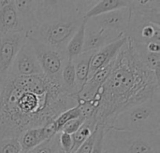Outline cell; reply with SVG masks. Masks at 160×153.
Segmentation results:
<instances>
[{"label":"cell","mask_w":160,"mask_h":153,"mask_svg":"<svg viewBox=\"0 0 160 153\" xmlns=\"http://www.w3.org/2000/svg\"><path fill=\"white\" fill-rule=\"evenodd\" d=\"M78 105L61 79L44 74L7 77L0 93V140L20 138L27 130L51 124L60 114Z\"/></svg>","instance_id":"1"},{"label":"cell","mask_w":160,"mask_h":153,"mask_svg":"<svg viewBox=\"0 0 160 153\" xmlns=\"http://www.w3.org/2000/svg\"><path fill=\"white\" fill-rule=\"evenodd\" d=\"M157 93H160L159 76L142 64L128 39L112 61L108 79L93 99L98 103L94 117L98 125L106 128L118 113Z\"/></svg>","instance_id":"2"},{"label":"cell","mask_w":160,"mask_h":153,"mask_svg":"<svg viewBox=\"0 0 160 153\" xmlns=\"http://www.w3.org/2000/svg\"><path fill=\"white\" fill-rule=\"evenodd\" d=\"M97 1H35L33 39L65 51L66 47Z\"/></svg>","instance_id":"3"},{"label":"cell","mask_w":160,"mask_h":153,"mask_svg":"<svg viewBox=\"0 0 160 153\" xmlns=\"http://www.w3.org/2000/svg\"><path fill=\"white\" fill-rule=\"evenodd\" d=\"M130 18L126 36L134 44L160 42V1L135 0L129 3Z\"/></svg>","instance_id":"4"},{"label":"cell","mask_w":160,"mask_h":153,"mask_svg":"<svg viewBox=\"0 0 160 153\" xmlns=\"http://www.w3.org/2000/svg\"><path fill=\"white\" fill-rule=\"evenodd\" d=\"M106 128L133 133H160V93L121 111Z\"/></svg>","instance_id":"5"},{"label":"cell","mask_w":160,"mask_h":153,"mask_svg":"<svg viewBox=\"0 0 160 153\" xmlns=\"http://www.w3.org/2000/svg\"><path fill=\"white\" fill-rule=\"evenodd\" d=\"M106 129L118 153H160V133H133Z\"/></svg>","instance_id":"6"},{"label":"cell","mask_w":160,"mask_h":153,"mask_svg":"<svg viewBox=\"0 0 160 153\" xmlns=\"http://www.w3.org/2000/svg\"><path fill=\"white\" fill-rule=\"evenodd\" d=\"M28 40L34 49L42 73L49 78L61 79V73L68 60L66 52L37 40Z\"/></svg>","instance_id":"7"},{"label":"cell","mask_w":160,"mask_h":153,"mask_svg":"<svg viewBox=\"0 0 160 153\" xmlns=\"http://www.w3.org/2000/svg\"><path fill=\"white\" fill-rule=\"evenodd\" d=\"M130 18L129 6L93 18L86 19V30H108L126 35Z\"/></svg>","instance_id":"8"},{"label":"cell","mask_w":160,"mask_h":153,"mask_svg":"<svg viewBox=\"0 0 160 153\" xmlns=\"http://www.w3.org/2000/svg\"><path fill=\"white\" fill-rule=\"evenodd\" d=\"M43 74L41 67L36 57L34 49L28 39L18 51L7 77H27Z\"/></svg>","instance_id":"9"},{"label":"cell","mask_w":160,"mask_h":153,"mask_svg":"<svg viewBox=\"0 0 160 153\" xmlns=\"http://www.w3.org/2000/svg\"><path fill=\"white\" fill-rule=\"evenodd\" d=\"M27 37L23 32H13L0 36V80L3 81L22 46Z\"/></svg>","instance_id":"10"},{"label":"cell","mask_w":160,"mask_h":153,"mask_svg":"<svg viewBox=\"0 0 160 153\" xmlns=\"http://www.w3.org/2000/svg\"><path fill=\"white\" fill-rule=\"evenodd\" d=\"M127 40L128 37L125 36L119 38L118 40L95 51L90 61V70H89L88 79L91 78L93 75H95L98 70L102 69L103 67L111 64L114 60V58L116 57L122 47L125 45Z\"/></svg>","instance_id":"11"},{"label":"cell","mask_w":160,"mask_h":153,"mask_svg":"<svg viewBox=\"0 0 160 153\" xmlns=\"http://www.w3.org/2000/svg\"><path fill=\"white\" fill-rule=\"evenodd\" d=\"M13 32H22L14 0H0V36Z\"/></svg>","instance_id":"12"},{"label":"cell","mask_w":160,"mask_h":153,"mask_svg":"<svg viewBox=\"0 0 160 153\" xmlns=\"http://www.w3.org/2000/svg\"><path fill=\"white\" fill-rule=\"evenodd\" d=\"M123 36H125V35L112 31H108V30L91 31L85 29L83 52L97 51L101 48L118 40Z\"/></svg>","instance_id":"13"},{"label":"cell","mask_w":160,"mask_h":153,"mask_svg":"<svg viewBox=\"0 0 160 153\" xmlns=\"http://www.w3.org/2000/svg\"><path fill=\"white\" fill-rule=\"evenodd\" d=\"M55 134L52 123L43 127L32 128L25 131L19 138L22 151L28 152L34 150Z\"/></svg>","instance_id":"14"},{"label":"cell","mask_w":160,"mask_h":153,"mask_svg":"<svg viewBox=\"0 0 160 153\" xmlns=\"http://www.w3.org/2000/svg\"><path fill=\"white\" fill-rule=\"evenodd\" d=\"M95 51H86L82 52L74 59H72V63L75 69L76 80H77V88L78 93L83 88L85 82L87 81L90 70V61ZM77 93V94H78Z\"/></svg>","instance_id":"15"},{"label":"cell","mask_w":160,"mask_h":153,"mask_svg":"<svg viewBox=\"0 0 160 153\" xmlns=\"http://www.w3.org/2000/svg\"><path fill=\"white\" fill-rule=\"evenodd\" d=\"M128 0H103L97 1L96 4L86 12L85 19L93 18L104 13H108L113 10H117L129 6Z\"/></svg>","instance_id":"16"},{"label":"cell","mask_w":160,"mask_h":153,"mask_svg":"<svg viewBox=\"0 0 160 153\" xmlns=\"http://www.w3.org/2000/svg\"><path fill=\"white\" fill-rule=\"evenodd\" d=\"M85 27H86V19H84V21L82 22L76 33L73 35V36L68 43L65 52L68 60H72L83 52Z\"/></svg>","instance_id":"17"},{"label":"cell","mask_w":160,"mask_h":153,"mask_svg":"<svg viewBox=\"0 0 160 153\" xmlns=\"http://www.w3.org/2000/svg\"><path fill=\"white\" fill-rule=\"evenodd\" d=\"M61 84L63 89L71 95H77V80L72 60H67L61 73Z\"/></svg>","instance_id":"18"},{"label":"cell","mask_w":160,"mask_h":153,"mask_svg":"<svg viewBox=\"0 0 160 153\" xmlns=\"http://www.w3.org/2000/svg\"><path fill=\"white\" fill-rule=\"evenodd\" d=\"M98 126V124L95 117L93 116V117L87 119L75 134L71 135L72 140H73V147H72L71 153H74L80 148V146L94 133V131L96 130V128Z\"/></svg>","instance_id":"19"},{"label":"cell","mask_w":160,"mask_h":153,"mask_svg":"<svg viewBox=\"0 0 160 153\" xmlns=\"http://www.w3.org/2000/svg\"><path fill=\"white\" fill-rule=\"evenodd\" d=\"M81 117V110L79 106L77 105L76 107L63 112L62 114H60L52 122V126L54 130V132L57 133H61V130L63 128V126L68 122L69 121H72L74 119H77Z\"/></svg>","instance_id":"20"},{"label":"cell","mask_w":160,"mask_h":153,"mask_svg":"<svg viewBox=\"0 0 160 153\" xmlns=\"http://www.w3.org/2000/svg\"><path fill=\"white\" fill-rule=\"evenodd\" d=\"M22 147L19 138L0 140V153H21Z\"/></svg>","instance_id":"21"},{"label":"cell","mask_w":160,"mask_h":153,"mask_svg":"<svg viewBox=\"0 0 160 153\" xmlns=\"http://www.w3.org/2000/svg\"><path fill=\"white\" fill-rule=\"evenodd\" d=\"M106 128L103 125H98L96 131V139L91 153H103V145H104V136Z\"/></svg>","instance_id":"22"},{"label":"cell","mask_w":160,"mask_h":153,"mask_svg":"<svg viewBox=\"0 0 160 153\" xmlns=\"http://www.w3.org/2000/svg\"><path fill=\"white\" fill-rule=\"evenodd\" d=\"M84 122H85V119L82 118V116L72 121H69L63 126L61 132L68 134V135H73L80 129V127L83 124Z\"/></svg>","instance_id":"23"},{"label":"cell","mask_w":160,"mask_h":153,"mask_svg":"<svg viewBox=\"0 0 160 153\" xmlns=\"http://www.w3.org/2000/svg\"><path fill=\"white\" fill-rule=\"evenodd\" d=\"M59 144L61 150L65 153H71L73 147V140L71 135L66 133H59Z\"/></svg>","instance_id":"24"},{"label":"cell","mask_w":160,"mask_h":153,"mask_svg":"<svg viewBox=\"0 0 160 153\" xmlns=\"http://www.w3.org/2000/svg\"><path fill=\"white\" fill-rule=\"evenodd\" d=\"M96 131H97V128L94 131V133L80 146V148L74 153H91L93 146H94L95 139H96Z\"/></svg>","instance_id":"25"},{"label":"cell","mask_w":160,"mask_h":153,"mask_svg":"<svg viewBox=\"0 0 160 153\" xmlns=\"http://www.w3.org/2000/svg\"><path fill=\"white\" fill-rule=\"evenodd\" d=\"M103 153H118L116 148H115V145L112 139V136L107 129L105 131V136H104Z\"/></svg>","instance_id":"26"},{"label":"cell","mask_w":160,"mask_h":153,"mask_svg":"<svg viewBox=\"0 0 160 153\" xmlns=\"http://www.w3.org/2000/svg\"><path fill=\"white\" fill-rule=\"evenodd\" d=\"M26 153H38L37 152V150H36V148L34 149V150H32V151H28V152Z\"/></svg>","instance_id":"27"},{"label":"cell","mask_w":160,"mask_h":153,"mask_svg":"<svg viewBox=\"0 0 160 153\" xmlns=\"http://www.w3.org/2000/svg\"><path fill=\"white\" fill-rule=\"evenodd\" d=\"M1 87H2V82H0V93H1Z\"/></svg>","instance_id":"28"},{"label":"cell","mask_w":160,"mask_h":153,"mask_svg":"<svg viewBox=\"0 0 160 153\" xmlns=\"http://www.w3.org/2000/svg\"><path fill=\"white\" fill-rule=\"evenodd\" d=\"M57 153H65V152H64V151H63L61 150V151H58V152H57Z\"/></svg>","instance_id":"29"},{"label":"cell","mask_w":160,"mask_h":153,"mask_svg":"<svg viewBox=\"0 0 160 153\" xmlns=\"http://www.w3.org/2000/svg\"><path fill=\"white\" fill-rule=\"evenodd\" d=\"M21 153H26V152H24V151H22V152Z\"/></svg>","instance_id":"30"},{"label":"cell","mask_w":160,"mask_h":153,"mask_svg":"<svg viewBox=\"0 0 160 153\" xmlns=\"http://www.w3.org/2000/svg\"><path fill=\"white\" fill-rule=\"evenodd\" d=\"M0 82H3V81H1V80H0Z\"/></svg>","instance_id":"31"}]
</instances>
